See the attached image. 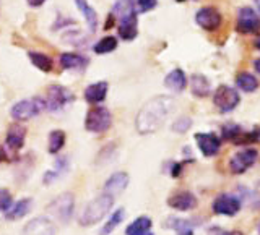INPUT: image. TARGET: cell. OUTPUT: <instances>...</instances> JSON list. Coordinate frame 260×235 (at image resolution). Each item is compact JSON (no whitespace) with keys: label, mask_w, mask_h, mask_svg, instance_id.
<instances>
[{"label":"cell","mask_w":260,"mask_h":235,"mask_svg":"<svg viewBox=\"0 0 260 235\" xmlns=\"http://www.w3.org/2000/svg\"><path fill=\"white\" fill-rule=\"evenodd\" d=\"M252 133H254V140H255V143L260 141V128H258V130H254Z\"/></svg>","instance_id":"obj_38"},{"label":"cell","mask_w":260,"mask_h":235,"mask_svg":"<svg viewBox=\"0 0 260 235\" xmlns=\"http://www.w3.org/2000/svg\"><path fill=\"white\" fill-rule=\"evenodd\" d=\"M236 85H238L244 93H254L258 88V81L257 78L249 71H242L236 76Z\"/></svg>","instance_id":"obj_24"},{"label":"cell","mask_w":260,"mask_h":235,"mask_svg":"<svg viewBox=\"0 0 260 235\" xmlns=\"http://www.w3.org/2000/svg\"><path fill=\"white\" fill-rule=\"evenodd\" d=\"M213 213L215 214H221V216H236L239 213L241 209V201L238 197H234V194H230V193H221L218 194L215 198L213 205Z\"/></svg>","instance_id":"obj_10"},{"label":"cell","mask_w":260,"mask_h":235,"mask_svg":"<svg viewBox=\"0 0 260 235\" xmlns=\"http://www.w3.org/2000/svg\"><path fill=\"white\" fill-rule=\"evenodd\" d=\"M12 203H13V200H12V194L8 193L7 190H0V211H8L10 209V206H12Z\"/></svg>","instance_id":"obj_33"},{"label":"cell","mask_w":260,"mask_h":235,"mask_svg":"<svg viewBox=\"0 0 260 235\" xmlns=\"http://www.w3.org/2000/svg\"><path fill=\"white\" fill-rule=\"evenodd\" d=\"M257 159H258L257 149H252V148L242 149L239 152H236L234 156L230 159V170L236 175L244 174L247 169H250L252 166L255 164Z\"/></svg>","instance_id":"obj_8"},{"label":"cell","mask_w":260,"mask_h":235,"mask_svg":"<svg viewBox=\"0 0 260 235\" xmlns=\"http://www.w3.org/2000/svg\"><path fill=\"white\" fill-rule=\"evenodd\" d=\"M108 83L106 81H98V83L89 85L85 89V99L89 104H100L106 99V94H108Z\"/></svg>","instance_id":"obj_18"},{"label":"cell","mask_w":260,"mask_h":235,"mask_svg":"<svg viewBox=\"0 0 260 235\" xmlns=\"http://www.w3.org/2000/svg\"><path fill=\"white\" fill-rule=\"evenodd\" d=\"M124 217H125V211L122 209V208H119L117 211H114L112 213V216H111V219L108 222L104 224V227L101 229V232H100V235H109L116 227L124 221Z\"/></svg>","instance_id":"obj_29"},{"label":"cell","mask_w":260,"mask_h":235,"mask_svg":"<svg viewBox=\"0 0 260 235\" xmlns=\"http://www.w3.org/2000/svg\"><path fill=\"white\" fill-rule=\"evenodd\" d=\"M67 169H69V159L67 158H59V159L55 161V167L52 170H49V172H46V175H44V183L46 185L52 183L60 175H63L65 172H67Z\"/></svg>","instance_id":"obj_25"},{"label":"cell","mask_w":260,"mask_h":235,"mask_svg":"<svg viewBox=\"0 0 260 235\" xmlns=\"http://www.w3.org/2000/svg\"><path fill=\"white\" fill-rule=\"evenodd\" d=\"M151 229V219L148 216H142L135 219L125 229V235H143L146 232H150Z\"/></svg>","instance_id":"obj_23"},{"label":"cell","mask_w":260,"mask_h":235,"mask_svg":"<svg viewBox=\"0 0 260 235\" xmlns=\"http://www.w3.org/2000/svg\"><path fill=\"white\" fill-rule=\"evenodd\" d=\"M195 21L205 31H216L221 26V13L213 7H203L195 15Z\"/></svg>","instance_id":"obj_11"},{"label":"cell","mask_w":260,"mask_h":235,"mask_svg":"<svg viewBox=\"0 0 260 235\" xmlns=\"http://www.w3.org/2000/svg\"><path fill=\"white\" fill-rule=\"evenodd\" d=\"M236 29L242 34H252V32L260 31V16L255 10H252L250 7H244L239 10L238 15V24Z\"/></svg>","instance_id":"obj_9"},{"label":"cell","mask_w":260,"mask_h":235,"mask_svg":"<svg viewBox=\"0 0 260 235\" xmlns=\"http://www.w3.org/2000/svg\"><path fill=\"white\" fill-rule=\"evenodd\" d=\"M168 225L173 227V229H176L179 232V230H182V229H187V227H192V222L185 221V219H176V217H173V219H169Z\"/></svg>","instance_id":"obj_34"},{"label":"cell","mask_w":260,"mask_h":235,"mask_svg":"<svg viewBox=\"0 0 260 235\" xmlns=\"http://www.w3.org/2000/svg\"><path fill=\"white\" fill-rule=\"evenodd\" d=\"M255 47H257L258 51H260V36H258V37L255 39Z\"/></svg>","instance_id":"obj_41"},{"label":"cell","mask_w":260,"mask_h":235,"mask_svg":"<svg viewBox=\"0 0 260 235\" xmlns=\"http://www.w3.org/2000/svg\"><path fill=\"white\" fill-rule=\"evenodd\" d=\"M23 235H55V225L44 217H36L23 229Z\"/></svg>","instance_id":"obj_13"},{"label":"cell","mask_w":260,"mask_h":235,"mask_svg":"<svg viewBox=\"0 0 260 235\" xmlns=\"http://www.w3.org/2000/svg\"><path fill=\"white\" fill-rule=\"evenodd\" d=\"M254 67H255V70L260 73V59H257V60L254 62Z\"/></svg>","instance_id":"obj_40"},{"label":"cell","mask_w":260,"mask_h":235,"mask_svg":"<svg viewBox=\"0 0 260 235\" xmlns=\"http://www.w3.org/2000/svg\"><path fill=\"white\" fill-rule=\"evenodd\" d=\"M165 85L169 88V89H173V91L176 93H181L185 89L187 86V78H185V73L181 70V68H176L169 73V75L165 78Z\"/></svg>","instance_id":"obj_21"},{"label":"cell","mask_w":260,"mask_h":235,"mask_svg":"<svg viewBox=\"0 0 260 235\" xmlns=\"http://www.w3.org/2000/svg\"><path fill=\"white\" fill-rule=\"evenodd\" d=\"M116 47H117V39L114 36H106L101 41H98V43L94 44V47H93V51L96 54H109Z\"/></svg>","instance_id":"obj_31"},{"label":"cell","mask_w":260,"mask_h":235,"mask_svg":"<svg viewBox=\"0 0 260 235\" xmlns=\"http://www.w3.org/2000/svg\"><path fill=\"white\" fill-rule=\"evenodd\" d=\"M26 2H28L29 7H41L46 2V0H26Z\"/></svg>","instance_id":"obj_36"},{"label":"cell","mask_w":260,"mask_h":235,"mask_svg":"<svg viewBox=\"0 0 260 235\" xmlns=\"http://www.w3.org/2000/svg\"><path fill=\"white\" fill-rule=\"evenodd\" d=\"M258 235H260V227H258Z\"/></svg>","instance_id":"obj_45"},{"label":"cell","mask_w":260,"mask_h":235,"mask_svg":"<svg viewBox=\"0 0 260 235\" xmlns=\"http://www.w3.org/2000/svg\"><path fill=\"white\" fill-rule=\"evenodd\" d=\"M135 13V2L134 0H116L112 8V15L116 18H124V16H128Z\"/></svg>","instance_id":"obj_27"},{"label":"cell","mask_w":260,"mask_h":235,"mask_svg":"<svg viewBox=\"0 0 260 235\" xmlns=\"http://www.w3.org/2000/svg\"><path fill=\"white\" fill-rule=\"evenodd\" d=\"M177 2H184V0H177Z\"/></svg>","instance_id":"obj_44"},{"label":"cell","mask_w":260,"mask_h":235,"mask_svg":"<svg viewBox=\"0 0 260 235\" xmlns=\"http://www.w3.org/2000/svg\"><path fill=\"white\" fill-rule=\"evenodd\" d=\"M168 206L176 211H190L197 206V198L190 191H179L168 198Z\"/></svg>","instance_id":"obj_14"},{"label":"cell","mask_w":260,"mask_h":235,"mask_svg":"<svg viewBox=\"0 0 260 235\" xmlns=\"http://www.w3.org/2000/svg\"><path fill=\"white\" fill-rule=\"evenodd\" d=\"M65 144V133L62 130H54L49 135V152L51 154H57Z\"/></svg>","instance_id":"obj_30"},{"label":"cell","mask_w":260,"mask_h":235,"mask_svg":"<svg viewBox=\"0 0 260 235\" xmlns=\"http://www.w3.org/2000/svg\"><path fill=\"white\" fill-rule=\"evenodd\" d=\"M156 7V0H138V10L140 12H150Z\"/></svg>","instance_id":"obj_35"},{"label":"cell","mask_w":260,"mask_h":235,"mask_svg":"<svg viewBox=\"0 0 260 235\" xmlns=\"http://www.w3.org/2000/svg\"><path fill=\"white\" fill-rule=\"evenodd\" d=\"M29 60L35 65L36 68H39L41 71H51L52 70V59L49 55L43 54V52H29Z\"/></svg>","instance_id":"obj_28"},{"label":"cell","mask_w":260,"mask_h":235,"mask_svg":"<svg viewBox=\"0 0 260 235\" xmlns=\"http://www.w3.org/2000/svg\"><path fill=\"white\" fill-rule=\"evenodd\" d=\"M143 235H153L151 232H146V233H143Z\"/></svg>","instance_id":"obj_42"},{"label":"cell","mask_w":260,"mask_h":235,"mask_svg":"<svg viewBox=\"0 0 260 235\" xmlns=\"http://www.w3.org/2000/svg\"><path fill=\"white\" fill-rule=\"evenodd\" d=\"M60 65L65 70H83L88 65V59L78 54H62L60 55Z\"/></svg>","instance_id":"obj_20"},{"label":"cell","mask_w":260,"mask_h":235,"mask_svg":"<svg viewBox=\"0 0 260 235\" xmlns=\"http://www.w3.org/2000/svg\"><path fill=\"white\" fill-rule=\"evenodd\" d=\"M190 127H192V120L189 117H181V119H177L173 124V132H176V133H185Z\"/></svg>","instance_id":"obj_32"},{"label":"cell","mask_w":260,"mask_h":235,"mask_svg":"<svg viewBox=\"0 0 260 235\" xmlns=\"http://www.w3.org/2000/svg\"><path fill=\"white\" fill-rule=\"evenodd\" d=\"M114 205V197L108 193L100 194L94 198L91 203H88V206L83 209V213L80 216V224L81 225H93L98 224L101 219L109 213Z\"/></svg>","instance_id":"obj_2"},{"label":"cell","mask_w":260,"mask_h":235,"mask_svg":"<svg viewBox=\"0 0 260 235\" xmlns=\"http://www.w3.org/2000/svg\"><path fill=\"white\" fill-rule=\"evenodd\" d=\"M190 86H192L193 96L205 97L210 93V81L203 75H193L192 80H190Z\"/></svg>","instance_id":"obj_26"},{"label":"cell","mask_w":260,"mask_h":235,"mask_svg":"<svg viewBox=\"0 0 260 235\" xmlns=\"http://www.w3.org/2000/svg\"><path fill=\"white\" fill-rule=\"evenodd\" d=\"M138 34V20L137 13H132L128 16L119 20V36L124 41H132Z\"/></svg>","instance_id":"obj_16"},{"label":"cell","mask_w":260,"mask_h":235,"mask_svg":"<svg viewBox=\"0 0 260 235\" xmlns=\"http://www.w3.org/2000/svg\"><path fill=\"white\" fill-rule=\"evenodd\" d=\"M128 185V174L125 172H116L112 174L104 183V193L111 194V197H119V194L127 188Z\"/></svg>","instance_id":"obj_15"},{"label":"cell","mask_w":260,"mask_h":235,"mask_svg":"<svg viewBox=\"0 0 260 235\" xmlns=\"http://www.w3.org/2000/svg\"><path fill=\"white\" fill-rule=\"evenodd\" d=\"M75 4H77V7H78V10L83 13V16H85V21H86V24H88V28H89V31L91 32H94L96 31V28H98V13L94 12V8L89 5L86 0H75Z\"/></svg>","instance_id":"obj_22"},{"label":"cell","mask_w":260,"mask_h":235,"mask_svg":"<svg viewBox=\"0 0 260 235\" xmlns=\"http://www.w3.org/2000/svg\"><path fill=\"white\" fill-rule=\"evenodd\" d=\"M24 138H26V128L21 127L20 124H13L10 125V128H8V132H7L5 143L12 151H18L23 148Z\"/></svg>","instance_id":"obj_17"},{"label":"cell","mask_w":260,"mask_h":235,"mask_svg":"<svg viewBox=\"0 0 260 235\" xmlns=\"http://www.w3.org/2000/svg\"><path fill=\"white\" fill-rule=\"evenodd\" d=\"M195 141H197L199 149L205 158H213L221 148V140L215 133H195Z\"/></svg>","instance_id":"obj_12"},{"label":"cell","mask_w":260,"mask_h":235,"mask_svg":"<svg viewBox=\"0 0 260 235\" xmlns=\"http://www.w3.org/2000/svg\"><path fill=\"white\" fill-rule=\"evenodd\" d=\"M257 4H258V8H260V0H257Z\"/></svg>","instance_id":"obj_43"},{"label":"cell","mask_w":260,"mask_h":235,"mask_svg":"<svg viewBox=\"0 0 260 235\" xmlns=\"http://www.w3.org/2000/svg\"><path fill=\"white\" fill-rule=\"evenodd\" d=\"M112 124V115L111 112L103 107V105H96L91 107L86 113L85 119V128L91 133H104L108 132Z\"/></svg>","instance_id":"obj_3"},{"label":"cell","mask_w":260,"mask_h":235,"mask_svg":"<svg viewBox=\"0 0 260 235\" xmlns=\"http://www.w3.org/2000/svg\"><path fill=\"white\" fill-rule=\"evenodd\" d=\"M219 235H244V233L239 232V230H233V232H223V233H219Z\"/></svg>","instance_id":"obj_39"},{"label":"cell","mask_w":260,"mask_h":235,"mask_svg":"<svg viewBox=\"0 0 260 235\" xmlns=\"http://www.w3.org/2000/svg\"><path fill=\"white\" fill-rule=\"evenodd\" d=\"M31 206H32V200L31 198H23L20 200L18 203H15V205L10 206V209L5 211V217L8 221H15V219H21L26 216L29 211H31Z\"/></svg>","instance_id":"obj_19"},{"label":"cell","mask_w":260,"mask_h":235,"mask_svg":"<svg viewBox=\"0 0 260 235\" xmlns=\"http://www.w3.org/2000/svg\"><path fill=\"white\" fill-rule=\"evenodd\" d=\"M241 101V97L238 94L234 88H230V86H219L215 94H213V104L218 107L219 112H231L238 107V104Z\"/></svg>","instance_id":"obj_6"},{"label":"cell","mask_w":260,"mask_h":235,"mask_svg":"<svg viewBox=\"0 0 260 235\" xmlns=\"http://www.w3.org/2000/svg\"><path fill=\"white\" fill-rule=\"evenodd\" d=\"M176 107V101L169 96L153 97L140 109L135 120L137 132L142 135H150L158 132L165 125L166 119Z\"/></svg>","instance_id":"obj_1"},{"label":"cell","mask_w":260,"mask_h":235,"mask_svg":"<svg viewBox=\"0 0 260 235\" xmlns=\"http://www.w3.org/2000/svg\"><path fill=\"white\" fill-rule=\"evenodd\" d=\"M73 94L69 91L67 88L59 86V85H52L47 88V93H46V109L51 110V112H57V110H62L63 107H67L70 102H73Z\"/></svg>","instance_id":"obj_5"},{"label":"cell","mask_w":260,"mask_h":235,"mask_svg":"<svg viewBox=\"0 0 260 235\" xmlns=\"http://www.w3.org/2000/svg\"><path fill=\"white\" fill-rule=\"evenodd\" d=\"M73 206H75V198H73V194L63 193L49 205V213H52L59 221H62L65 224L70 221V217L73 214Z\"/></svg>","instance_id":"obj_7"},{"label":"cell","mask_w":260,"mask_h":235,"mask_svg":"<svg viewBox=\"0 0 260 235\" xmlns=\"http://www.w3.org/2000/svg\"><path fill=\"white\" fill-rule=\"evenodd\" d=\"M179 235H193V232H192V227H187V229L179 230Z\"/></svg>","instance_id":"obj_37"},{"label":"cell","mask_w":260,"mask_h":235,"mask_svg":"<svg viewBox=\"0 0 260 235\" xmlns=\"http://www.w3.org/2000/svg\"><path fill=\"white\" fill-rule=\"evenodd\" d=\"M43 110H46V101L43 97H32V99L16 102L12 107V117L18 122H23L39 115Z\"/></svg>","instance_id":"obj_4"}]
</instances>
